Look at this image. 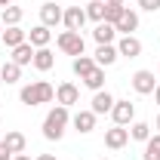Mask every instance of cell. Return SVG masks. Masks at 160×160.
I'll return each mask as SVG.
<instances>
[{
	"instance_id": "cell-13",
	"label": "cell",
	"mask_w": 160,
	"mask_h": 160,
	"mask_svg": "<svg viewBox=\"0 0 160 160\" xmlns=\"http://www.w3.org/2000/svg\"><path fill=\"white\" fill-rule=\"evenodd\" d=\"M71 126L77 129L80 136H89V132L96 129V114H92L89 108H86V111H77V114L71 117Z\"/></svg>"
},
{
	"instance_id": "cell-2",
	"label": "cell",
	"mask_w": 160,
	"mask_h": 160,
	"mask_svg": "<svg viewBox=\"0 0 160 160\" xmlns=\"http://www.w3.org/2000/svg\"><path fill=\"white\" fill-rule=\"evenodd\" d=\"M68 123H71V111H68L65 105L49 108V114H46V120H43V139L59 142L62 136H65V129H68Z\"/></svg>"
},
{
	"instance_id": "cell-3",
	"label": "cell",
	"mask_w": 160,
	"mask_h": 160,
	"mask_svg": "<svg viewBox=\"0 0 160 160\" xmlns=\"http://www.w3.org/2000/svg\"><path fill=\"white\" fill-rule=\"evenodd\" d=\"M56 46H59L65 56H86V40L80 31H62L59 37H56Z\"/></svg>"
},
{
	"instance_id": "cell-7",
	"label": "cell",
	"mask_w": 160,
	"mask_h": 160,
	"mask_svg": "<svg viewBox=\"0 0 160 160\" xmlns=\"http://www.w3.org/2000/svg\"><path fill=\"white\" fill-rule=\"evenodd\" d=\"M126 142H129V129L126 126H111V129H105V148H111V151H120V148H126Z\"/></svg>"
},
{
	"instance_id": "cell-40",
	"label": "cell",
	"mask_w": 160,
	"mask_h": 160,
	"mask_svg": "<svg viewBox=\"0 0 160 160\" xmlns=\"http://www.w3.org/2000/svg\"><path fill=\"white\" fill-rule=\"evenodd\" d=\"M102 160H111V157H102Z\"/></svg>"
},
{
	"instance_id": "cell-9",
	"label": "cell",
	"mask_w": 160,
	"mask_h": 160,
	"mask_svg": "<svg viewBox=\"0 0 160 160\" xmlns=\"http://www.w3.org/2000/svg\"><path fill=\"white\" fill-rule=\"evenodd\" d=\"M77 102H80V86L77 83H59V86H56V105L71 108V105H77Z\"/></svg>"
},
{
	"instance_id": "cell-12",
	"label": "cell",
	"mask_w": 160,
	"mask_h": 160,
	"mask_svg": "<svg viewBox=\"0 0 160 160\" xmlns=\"http://www.w3.org/2000/svg\"><path fill=\"white\" fill-rule=\"evenodd\" d=\"M62 19H65V9H62L59 3H43L40 6V25L56 28V25H62Z\"/></svg>"
},
{
	"instance_id": "cell-16",
	"label": "cell",
	"mask_w": 160,
	"mask_h": 160,
	"mask_svg": "<svg viewBox=\"0 0 160 160\" xmlns=\"http://www.w3.org/2000/svg\"><path fill=\"white\" fill-rule=\"evenodd\" d=\"M49 40H52V31H49L46 25H34V28L28 31V43H31L34 49H43V46H49Z\"/></svg>"
},
{
	"instance_id": "cell-4",
	"label": "cell",
	"mask_w": 160,
	"mask_h": 160,
	"mask_svg": "<svg viewBox=\"0 0 160 160\" xmlns=\"http://www.w3.org/2000/svg\"><path fill=\"white\" fill-rule=\"evenodd\" d=\"M129 86H132L139 96H151V92H154V86H157V80H154V71H148V68H139V71L129 77Z\"/></svg>"
},
{
	"instance_id": "cell-15",
	"label": "cell",
	"mask_w": 160,
	"mask_h": 160,
	"mask_svg": "<svg viewBox=\"0 0 160 160\" xmlns=\"http://www.w3.org/2000/svg\"><path fill=\"white\" fill-rule=\"evenodd\" d=\"M92 59H96L99 68H111V65L120 59V52H117V46H114V43H102L99 49H96V56H92Z\"/></svg>"
},
{
	"instance_id": "cell-39",
	"label": "cell",
	"mask_w": 160,
	"mask_h": 160,
	"mask_svg": "<svg viewBox=\"0 0 160 160\" xmlns=\"http://www.w3.org/2000/svg\"><path fill=\"white\" fill-rule=\"evenodd\" d=\"M0 68H3V59H0Z\"/></svg>"
},
{
	"instance_id": "cell-34",
	"label": "cell",
	"mask_w": 160,
	"mask_h": 160,
	"mask_svg": "<svg viewBox=\"0 0 160 160\" xmlns=\"http://www.w3.org/2000/svg\"><path fill=\"white\" fill-rule=\"evenodd\" d=\"M12 160H31V154H16Z\"/></svg>"
},
{
	"instance_id": "cell-36",
	"label": "cell",
	"mask_w": 160,
	"mask_h": 160,
	"mask_svg": "<svg viewBox=\"0 0 160 160\" xmlns=\"http://www.w3.org/2000/svg\"><path fill=\"white\" fill-rule=\"evenodd\" d=\"M9 3H12V0H0V6H9Z\"/></svg>"
},
{
	"instance_id": "cell-25",
	"label": "cell",
	"mask_w": 160,
	"mask_h": 160,
	"mask_svg": "<svg viewBox=\"0 0 160 160\" xmlns=\"http://www.w3.org/2000/svg\"><path fill=\"white\" fill-rule=\"evenodd\" d=\"M0 80H6V83H19V80H22V65H16V62H3V68H0Z\"/></svg>"
},
{
	"instance_id": "cell-6",
	"label": "cell",
	"mask_w": 160,
	"mask_h": 160,
	"mask_svg": "<svg viewBox=\"0 0 160 160\" xmlns=\"http://www.w3.org/2000/svg\"><path fill=\"white\" fill-rule=\"evenodd\" d=\"M114 46H117L120 59H139V56H142V49H145V46H142V40L136 37V34H123V37H120Z\"/></svg>"
},
{
	"instance_id": "cell-38",
	"label": "cell",
	"mask_w": 160,
	"mask_h": 160,
	"mask_svg": "<svg viewBox=\"0 0 160 160\" xmlns=\"http://www.w3.org/2000/svg\"><path fill=\"white\" fill-rule=\"evenodd\" d=\"M0 148H3V139H0Z\"/></svg>"
},
{
	"instance_id": "cell-18",
	"label": "cell",
	"mask_w": 160,
	"mask_h": 160,
	"mask_svg": "<svg viewBox=\"0 0 160 160\" xmlns=\"http://www.w3.org/2000/svg\"><path fill=\"white\" fill-rule=\"evenodd\" d=\"M22 19H25V9H22V6H16V3L3 6V16H0L3 28H12V25H22Z\"/></svg>"
},
{
	"instance_id": "cell-28",
	"label": "cell",
	"mask_w": 160,
	"mask_h": 160,
	"mask_svg": "<svg viewBox=\"0 0 160 160\" xmlns=\"http://www.w3.org/2000/svg\"><path fill=\"white\" fill-rule=\"evenodd\" d=\"M120 12H123V6H111V3H105V22H108V25H117Z\"/></svg>"
},
{
	"instance_id": "cell-26",
	"label": "cell",
	"mask_w": 160,
	"mask_h": 160,
	"mask_svg": "<svg viewBox=\"0 0 160 160\" xmlns=\"http://www.w3.org/2000/svg\"><path fill=\"white\" fill-rule=\"evenodd\" d=\"M83 9H86V19H92L96 25H99V22H105V0H89Z\"/></svg>"
},
{
	"instance_id": "cell-14",
	"label": "cell",
	"mask_w": 160,
	"mask_h": 160,
	"mask_svg": "<svg viewBox=\"0 0 160 160\" xmlns=\"http://www.w3.org/2000/svg\"><path fill=\"white\" fill-rule=\"evenodd\" d=\"M3 148L16 157V154H25V148H28V139H25V132L19 129H9L6 136H3Z\"/></svg>"
},
{
	"instance_id": "cell-30",
	"label": "cell",
	"mask_w": 160,
	"mask_h": 160,
	"mask_svg": "<svg viewBox=\"0 0 160 160\" xmlns=\"http://www.w3.org/2000/svg\"><path fill=\"white\" fill-rule=\"evenodd\" d=\"M34 160H59V157H56V154H37Z\"/></svg>"
},
{
	"instance_id": "cell-19",
	"label": "cell",
	"mask_w": 160,
	"mask_h": 160,
	"mask_svg": "<svg viewBox=\"0 0 160 160\" xmlns=\"http://www.w3.org/2000/svg\"><path fill=\"white\" fill-rule=\"evenodd\" d=\"M28 40V31H22L19 25H12V28H6L3 31V43H6V49H16V46H22Z\"/></svg>"
},
{
	"instance_id": "cell-32",
	"label": "cell",
	"mask_w": 160,
	"mask_h": 160,
	"mask_svg": "<svg viewBox=\"0 0 160 160\" xmlns=\"http://www.w3.org/2000/svg\"><path fill=\"white\" fill-rule=\"evenodd\" d=\"M151 96H154V102H157V105H160V83H157V86H154V92H151Z\"/></svg>"
},
{
	"instance_id": "cell-8",
	"label": "cell",
	"mask_w": 160,
	"mask_h": 160,
	"mask_svg": "<svg viewBox=\"0 0 160 160\" xmlns=\"http://www.w3.org/2000/svg\"><path fill=\"white\" fill-rule=\"evenodd\" d=\"M86 22H89V19H86V9H83V6H68L62 25H65V31H83Z\"/></svg>"
},
{
	"instance_id": "cell-22",
	"label": "cell",
	"mask_w": 160,
	"mask_h": 160,
	"mask_svg": "<svg viewBox=\"0 0 160 160\" xmlns=\"http://www.w3.org/2000/svg\"><path fill=\"white\" fill-rule=\"evenodd\" d=\"M80 80H83V86H86V89L99 92V89H105V68H99V65H96L86 77H80Z\"/></svg>"
},
{
	"instance_id": "cell-35",
	"label": "cell",
	"mask_w": 160,
	"mask_h": 160,
	"mask_svg": "<svg viewBox=\"0 0 160 160\" xmlns=\"http://www.w3.org/2000/svg\"><path fill=\"white\" fill-rule=\"evenodd\" d=\"M154 129H157V132H160V114H157V120H154Z\"/></svg>"
},
{
	"instance_id": "cell-5",
	"label": "cell",
	"mask_w": 160,
	"mask_h": 160,
	"mask_svg": "<svg viewBox=\"0 0 160 160\" xmlns=\"http://www.w3.org/2000/svg\"><path fill=\"white\" fill-rule=\"evenodd\" d=\"M111 120H114L117 126H129V123L136 120V105L129 99H117L114 108H111Z\"/></svg>"
},
{
	"instance_id": "cell-33",
	"label": "cell",
	"mask_w": 160,
	"mask_h": 160,
	"mask_svg": "<svg viewBox=\"0 0 160 160\" xmlns=\"http://www.w3.org/2000/svg\"><path fill=\"white\" fill-rule=\"evenodd\" d=\"M105 3H111V6H123L126 0H105Z\"/></svg>"
},
{
	"instance_id": "cell-21",
	"label": "cell",
	"mask_w": 160,
	"mask_h": 160,
	"mask_svg": "<svg viewBox=\"0 0 160 160\" xmlns=\"http://www.w3.org/2000/svg\"><path fill=\"white\" fill-rule=\"evenodd\" d=\"M37 71H49L52 65H56V56H52V49L49 46H43V49H34V62H31Z\"/></svg>"
},
{
	"instance_id": "cell-31",
	"label": "cell",
	"mask_w": 160,
	"mask_h": 160,
	"mask_svg": "<svg viewBox=\"0 0 160 160\" xmlns=\"http://www.w3.org/2000/svg\"><path fill=\"white\" fill-rule=\"evenodd\" d=\"M0 160H12V154H9L6 148H0Z\"/></svg>"
},
{
	"instance_id": "cell-29",
	"label": "cell",
	"mask_w": 160,
	"mask_h": 160,
	"mask_svg": "<svg viewBox=\"0 0 160 160\" xmlns=\"http://www.w3.org/2000/svg\"><path fill=\"white\" fill-rule=\"evenodd\" d=\"M139 9H145V12H157L160 0H139Z\"/></svg>"
},
{
	"instance_id": "cell-1",
	"label": "cell",
	"mask_w": 160,
	"mask_h": 160,
	"mask_svg": "<svg viewBox=\"0 0 160 160\" xmlns=\"http://www.w3.org/2000/svg\"><path fill=\"white\" fill-rule=\"evenodd\" d=\"M52 99H56V86L46 83V80H31V83H25L19 89V102L28 105V108H34V105H49Z\"/></svg>"
},
{
	"instance_id": "cell-17",
	"label": "cell",
	"mask_w": 160,
	"mask_h": 160,
	"mask_svg": "<svg viewBox=\"0 0 160 160\" xmlns=\"http://www.w3.org/2000/svg\"><path fill=\"white\" fill-rule=\"evenodd\" d=\"M92 40H96V43H114V40H117V28H114V25H108V22H99V25H96V31H92Z\"/></svg>"
},
{
	"instance_id": "cell-23",
	"label": "cell",
	"mask_w": 160,
	"mask_h": 160,
	"mask_svg": "<svg viewBox=\"0 0 160 160\" xmlns=\"http://www.w3.org/2000/svg\"><path fill=\"white\" fill-rule=\"evenodd\" d=\"M129 139H132V142H148V139H151V123L132 120V123H129Z\"/></svg>"
},
{
	"instance_id": "cell-27",
	"label": "cell",
	"mask_w": 160,
	"mask_h": 160,
	"mask_svg": "<svg viewBox=\"0 0 160 160\" xmlns=\"http://www.w3.org/2000/svg\"><path fill=\"white\" fill-rule=\"evenodd\" d=\"M142 160H160V132H154L151 139L145 142V154Z\"/></svg>"
},
{
	"instance_id": "cell-10",
	"label": "cell",
	"mask_w": 160,
	"mask_h": 160,
	"mask_svg": "<svg viewBox=\"0 0 160 160\" xmlns=\"http://www.w3.org/2000/svg\"><path fill=\"white\" fill-rule=\"evenodd\" d=\"M117 34L123 37V34H136L139 31V12L136 9H129V6H123V12H120V19H117Z\"/></svg>"
},
{
	"instance_id": "cell-37",
	"label": "cell",
	"mask_w": 160,
	"mask_h": 160,
	"mask_svg": "<svg viewBox=\"0 0 160 160\" xmlns=\"http://www.w3.org/2000/svg\"><path fill=\"white\" fill-rule=\"evenodd\" d=\"M0 43H3V22H0Z\"/></svg>"
},
{
	"instance_id": "cell-24",
	"label": "cell",
	"mask_w": 160,
	"mask_h": 160,
	"mask_svg": "<svg viewBox=\"0 0 160 160\" xmlns=\"http://www.w3.org/2000/svg\"><path fill=\"white\" fill-rule=\"evenodd\" d=\"M92 68H96V59H92V56H77V59L71 62V71H74L77 77H86Z\"/></svg>"
},
{
	"instance_id": "cell-11",
	"label": "cell",
	"mask_w": 160,
	"mask_h": 160,
	"mask_svg": "<svg viewBox=\"0 0 160 160\" xmlns=\"http://www.w3.org/2000/svg\"><path fill=\"white\" fill-rule=\"evenodd\" d=\"M114 96L108 92V89H99L96 96H92V102H89V111L96 114V117H102V114H111V108H114Z\"/></svg>"
},
{
	"instance_id": "cell-20",
	"label": "cell",
	"mask_w": 160,
	"mask_h": 160,
	"mask_svg": "<svg viewBox=\"0 0 160 160\" xmlns=\"http://www.w3.org/2000/svg\"><path fill=\"white\" fill-rule=\"evenodd\" d=\"M9 62H16V65H22V68H25V65H31V62H34V46L25 40L22 46H16V49H12Z\"/></svg>"
}]
</instances>
